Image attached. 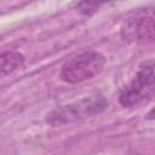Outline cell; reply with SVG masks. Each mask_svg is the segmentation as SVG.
Here are the masks:
<instances>
[{
  "label": "cell",
  "mask_w": 155,
  "mask_h": 155,
  "mask_svg": "<svg viewBox=\"0 0 155 155\" xmlns=\"http://www.w3.org/2000/svg\"><path fill=\"white\" fill-rule=\"evenodd\" d=\"M107 104L108 102L102 94H93L56 108L47 114L46 121L51 126L73 124L102 113L107 108Z\"/></svg>",
  "instance_id": "obj_1"
},
{
  "label": "cell",
  "mask_w": 155,
  "mask_h": 155,
  "mask_svg": "<svg viewBox=\"0 0 155 155\" xmlns=\"http://www.w3.org/2000/svg\"><path fill=\"white\" fill-rule=\"evenodd\" d=\"M154 61L148 59L139 65L138 71L126 85L119 96V102L122 107H133L150 98L154 94Z\"/></svg>",
  "instance_id": "obj_3"
},
{
  "label": "cell",
  "mask_w": 155,
  "mask_h": 155,
  "mask_svg": "<svg viewBox=\"0 0 155 155\" xmlns=\"http://www.w3.org/2000/svg\"><path fill=\"white\" fill-rule=\"evenodd\" d=\"M121 35L127 41L147 42L154 39V12L151 8L134 13L122 27Z\"/></svg>",
  "instance_id": "obj_4"
},
{
  "label": "cell",
  "mask_w": 155,
  "mask_h": 155,
  "mask_svg": "<svg viewBox=\"0 0 155 155\" xmlns=\"http://www.w3.org/2000/svg\"><path fill=\"white\" fill-rule=\"evenodd\" d=\"M105 64V57L97 51H86L68 59L61 68L59 76L64 82L79 84L98 75Z\"/></svg>",
  "instance_id": "obj_2"
},
{
  "label": "cell",
  "mask_w": 155,
  "mask_h": 155,
  "mask_svg": "<svg viewBox=\"0 0 155 155\" xmlns=\"http://www.w3.org/2000/svg\"><path fill=\"white\" fill-rule=\"evenodd\" d=\"M24 64V56L18 51L0 53V79L5 78Z\"/></svg>",
  "instance_id": "obj_5"
},
{
  "label": "cell",
  "mask_w": 155,
  "mask_h": 155,
  "mask_svg": "<svg viewBox=\"0 0 155 155\" xmlns=\"http://www.w3.org/2000/svg\"><path fill=\"white\" fill-rule=\"evenodd\" d=\"M78 8L84 15H91L98 8V4H90V2H80L78 4Z\"/></svg>",
  "instance_id": "obj_6"
}]
</instances>
